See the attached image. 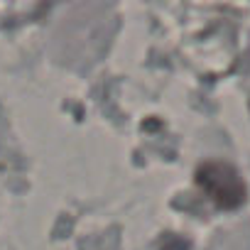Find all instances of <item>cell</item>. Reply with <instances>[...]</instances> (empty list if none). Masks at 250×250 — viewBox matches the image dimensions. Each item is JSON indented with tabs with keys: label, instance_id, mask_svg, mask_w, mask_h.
I'll return each instance as SVG.
<instances>
[{
	"label": "cell",
	"instance_id": "cell-1",
	"mask_svg": "<svg viewBox=\"0 0 250 250\" xmlns=\"http://www.w3.org/2000/svg\"><path fill=\"white\" fill-rule=\"evenodd\" d=\"M199 187L221 208H238L245 201V182L226 162H206L196 172Z\"/></svg>",
	"mask_w": 250,
	"mask_h": 250
},
{
	"label": "cell",
	"instance_id": "cell-2",
	"mask_svg": "<svg viewBox=\"0 0 250 250\" xmlns=\"http://www.w3.org/2000/svg\"><path fill=\"white\" fill-rule=\"evenodd\" d=\"M162 250H189V243L182 240V238H169V240L162 245Z\"/></svg>",
	"mask_w": 250,
	"mask_h": 250
}]
</instances>
